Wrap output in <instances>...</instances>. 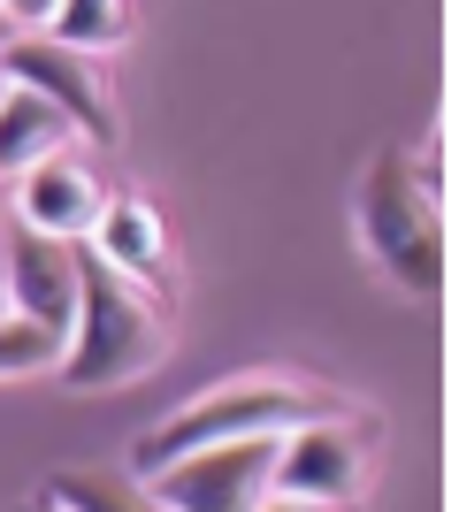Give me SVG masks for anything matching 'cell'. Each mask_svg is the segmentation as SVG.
Returning <instances> with one entry per match:
<instances>
[{
	"label": "cell",
	"instance_id": "6da1fadb",
	"mask_svg": "<svg viewBox=\"0 0 459 512\" xmlns=\"http://www.w3.org/2000/svg\"><path fill=\"white\" fill-rule=\"evenodd\" d=\"M161 352H169L161 299L138 291L123 268H108L77 237V306H69V329H62V383L69 390H123L146 367H161Z\"/></svg>",
	"mask_w": 459,
	"mask_h": 512
},
{
	"label": "cell",
	"instance_id": "7a4b0ae2",
	"mask_svg": "<svg viewBox=\"0 0 459 512\" xmlns=\"http://www.w3.org/2000/svg\"><path fill=\"white\" fill-rule=\"evenodd\" d=\"M444 169L429 161L421 169L414 153H383L368 176H360V245L375 253V268L429 299L444 283V260H452V237H444V199H437Z\"/></svg>",
	"mask_w": 459,
	"mask_h": 512
},
{
	"label": "cell",
	"instance_id": "3957f363",
	"mask_svg": "<svg viewBox=\"0 0 459 512\" xmlns=\"http://www.w3.org/2000/svg\"><path fill=\"white\" fill-rule=\"evenodd\" d=\"M337 398L314 383H284V375H245V383H222L207 390V398H192L184 413H169L161 428H146L131 451V467L153 474L161 459H176V451L192 444H222V436H284L291 421H314V413H329Z\"/></svg>",
	"mask_w": 459,
	"mask_h": 512
},
{
	"label": "cell",
	"instance_id": "277c9868",
	"mask_svg": "<svg viewBox=\"0 0 459 512\" xmlns=\"http://www.w3.org/2000/svg\"><path fill=\"white\" fill-rule=\"evenodd\" d=\"M268 467H276V436H222V444H192L161 459L146 474V505H184V512H238L268 497Z\"/></svg>",
	"mask_w": 459,
	"mask_h": 512
},
{
	"label": "cell",
	"instance_id": "5b68a950",
	"mask_svg": "<svg viewBox=\"0 0 459 512\" xmlns=\"http://www.w3.org/2000/svg\"><path fill=\"white\" fill-rule=\"evenodd\" d=\"M0 77L31 85L39 100H54L85 146H115V100H108L100 62H92L85 46H62L54 31H16V39L0 46Z\"/></svg>",
	"mask_w": 459,
	"mask_h": 512
},
{
	"label": "cell",
	"instance_id": "8992f818",
	"mask_svg": "<svg viewBox=\"0 0 459 512\" xmlns=\"http://www.w3.org/2000/svg\"><path fill=\"white\" fill-rule=\"evenodd\" d=\"M368 482V436L329 406L314 421H291L276 436V467H268V497H299V505H345Z\"/></svg>",
	"mask_w": 459,
	"mask_h": 512
},
{
	"label": "cell",
	"instance_id": "52a82bcc",
	"mask_svg": "<svg viewBox=\"0 0 459 512\" xmlns=\"http://www.w3.org/2000/svg\"><path fill=\"white\" fill-rule=\"evenodd\" d=\"M0 306L23 321H46V329H69V306H77V237H54L39 222H8L0 237Z\"/></svg>",
	"mask_w": 459,
	"mask_h": 512
},
{
	"label": "cell",
	"instance_id": "ba28073f",
	"mask_svg": "<svg viewBox=\"0 0 459 512\" xmlns=\"http://www.w3.org/2000/svg\"><path fill=\"white\" fill-rule=\"evenodd\" d=\"M85 245L108 268H123V276L138 283V291H153V299H169V276H176V253H169V222H161V207L138 192L123 199H100V214H92Z\"/></svg>",
	"mask_w": 459,
	"mask_h": 512
},
{
	"label": "cell",
	"instance_id": "9c48e42d",
	"mask_svg": "<svg viewBox=\"0 0 459 512\" xmlns=\"http://www.w3.org/2000/svg\"><path fill=\"white\" fill-rule=\"evenodd\" d=\"M100 199H108V184L92 176V161L77 153V138L54 146V153H39L31 169H16V214L39 222V230H54V237H85L92 214H100Z\"/></svg>",
	"mask_w": 459,
	"mask_h": 512
},
{
	"label": "cell",
	"instance_id": "30bf717a",
	"mask_svg": "<svg viewBox=\"0 0 459 512\" xmlns=\"http://www.w3.org/2000/svg\"><path fill=\"white\" fill-rule=\"evenodd\" d=\"M77 130H69V115L54 100H39L31 85H0V176H16L31 169L39 153L69 146Z\"/></svg>",
	"mask_w": 459,
	"mask_h": 512
},
{
	"label": "cell",
	"instance_id": "8fae6325",
	"mask_svg": "<svg viewBox=\"0 0 459 512\" xmlns=\"http://www.w3.org/2000/svg\"><path fill=\"white\" fill-rule=\"evenodd\" d=\"M39 31H54L62 46H85V54H115L131 39V0H54Z\"/></svg>",
	"mask_w": 459,
	"mask_h": 512
},
{
	"label": "cell",
	"instance_id": "7c38bea8",
	"mask_svg": "<svg viewBox=\"0 0 459 512\" xmlns=\"http://www.w3.org/2000/svg\"><path fill=\"white\" fill-rule=\"evenodd\" d=\"M39 505H62V512H123V505H146L138 482L123 474H54L39 490Z\"/></svg>",
	"mask_w": 459,
	"mask_h": 512
},
{
	"label": "cell",
	"instance_id": "4fadbf2b",
	"mask_svg": "<svg viewBox=\"0 0 459 512\" xmlns=\"http://www.w3.org/2000/svg\"><path fill=\"white\" fill-rule=\"evenodd\" d=\"M62 360V329H46V321H23L0 306V383L8 375H39V367Z\"/></svg>",
	"mask_w": 459,
	"mask_h": 512
},
{
	"label": "cell",
	"instance_id": "5bb4252c",
	"mask_svg": "<svg viewBox=\"0 0 459 512\" xmlns=\"http://www.w3.org/2000/svg\"><path fill=\"white\" fill-rule=\"evenodd\" d=\"M0 16L16 23V31H39V23L54 16V0H0Z\"/></svg>",
	"mask_w": 459,
	"mask_h": 512
},
{
	"label": "cell",
	"instance_id": "9a60e30c",
	"mask_svg": "<svg viewBox=\"0 0 459 512\" xmlns=\"http://www.w3.org/2000/svg\"><path fill=\"white\" fill-rule=\"evenodd\" d=\"M8 39H16V23H8V16H0V46H8Z\"/></svg>",
	"mask_w": 459,
	"mask_h": 512
},
{
	"label": "cell",
	"instance_id": "2e32d148",
	"mask_svg": "<svg viewBox=\"0 0 459 512\" xmlns=\"http://www.w3.org/2000/svg\"><path fill=\"white\" fill-rule=\"evenodd\" d=\"M0 85H8V77H0Z\"/></svg>",
	"mask_w": 459,
	"mask_h": 512
}]
</instances>
